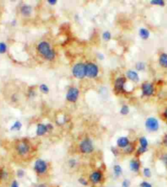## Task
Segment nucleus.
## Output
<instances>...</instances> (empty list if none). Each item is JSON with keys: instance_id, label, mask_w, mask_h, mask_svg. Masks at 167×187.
Wrapping results in <instances>:
<instances>
[{"instance_id": "f257e3e1", "label": "nucleus", "mask_w": 167, "mask_h": 187, "mask_svg": "<svg viewBox=\"0 0 167 187\" xmlns=\"http://www.w3.org/2000/svg\"><path fill=\"white\" fill-rule=\"evenodd\" d=\"M37 50L41 56L46 60H53L56 57V53L54 50L51 48V46L47 42H41L37 46Z\"/></svg>"}, {"instance_id": "f03ea898", "label": "nucleus", "mask_w": 167, "mask_h": 187, "mask_svg": "<svg viewBox=\"0 0 167 187\" xmlns=\"http://www.w3.org/2000/svg\"><path fill=\"white\" fill-rule=\"evenodd\" d=\"M47 168H48L47 163L42 159H38L34 163L33 169L36 172V173L38 174V175H42V174L46 173Z\"/></svg>"}, {"instance_id": "7ed1b4c3", "label": "nucleus", "mask_w": 167, "mask_h": 187, "mask_svg": "<svg viewBox=\"0 0 167 187\" xmlns=\"http://www.w3.org/2000/svg\"><path fill=\"white\" fill-rule=\"evenodd\" d=\"M79 149L83 154H90L93 152L94 145L92 141L90 138H85L84 140L81 142L79 145Z\"/></svg>"}, {"instance_id": "20e7f679", "label": "nucleus", "mask_w": 167, "mask_h": 187, "mask_svg": "<svg viewBox=\"0 0 167 187\" xmlns=\"http://www.w3.org/2000/svg\"><path fill=\"white\" fill-rule=\"evenodd\" d=\"M73 75L74 77L82 79L86 77V64L83 63H78L73 68Z\"/></svg>"}, {"instance_id": "39448f33", "label": "nucleus", "mask_w": 167, "mask_h": 187, "mask_svg": "<svg viewBox=\"0 0 167 187\" xmlns=\"http://www.w3.org/2000/svg\"><path fill=\"white\" fill-rule=\"evenodd\" d=\"M99 73L98 66L93 63H88L86 64V76L90 78H95Z\"/></svg>"}, {"instance_id": "423d86ee", "label": "nucleus", "mask_w": 167, "mask_h": 187, "mask_svg": "<svg viewBox=\"0 0 167 187\" xmlns=\"http://www.w3.org/2000/svg\"><path fill=\"white\" fill-rule=\"evenodd\" d=\"M145 127L150 132H156L159 129V122L154 117H149L145 121Z\"/></svg>"}, {"instance_id": "0eeeda50", "label": "nucleus", "mask_w": 167, "mask_h": 187, "mask_svg": "<svg viewBox=\"0 0 167 187\" xmlns=\"http://www.w3.org/2000/svg\"><path fill=\"white\" fill-rule=\"evenodd\" d=\"M16 152L17 153L21 156H26L27 154L29 153L30 151V147L29 145L25 142V141H21L20 143L16 145Z\"/></svg>"}, {"instance_id": "6e6552de", "label": "nucleus", "mask_w": 167, "mask_h": 187, "mask_svg": "<svg viewBox=\"0 0 167 187\" xmlns=\"http://www.w3.org/2000/svg\"><path fill=\"white\" fill-rule=\"evenodd\" d=\"M78 96H79V90L78 89L75 88V87H71L69 88V89L67 92L66 94V99L69 102H75L78 100Z\"/></svg>"}, {"instance_id": "1a4fd4ad", "label": "nucleus", "mask_w": 167, "mask_h": 187, "mask_svg": "<svg viewBox=\"0 0 167 187\" xmlns=\"http://www.w3.org/2000/svg\"><path fill=\"white\" fill-rule=\"evenodd\" d=\"M126 82V79L124 77H120L117 78L114 82V89L117 92H122L125 89V84Z\"/></svg>"}, {"instance_id": "9d476101", "label": "nucleus", "mask_w": 167, "mask_h": 187, "mask_svg": "<svg viewBox=\"0 0 167 187\" xmlns=\"http://www.w3.org/2000/svg\"><path fill=\"white\" fill-rule=\"evenodd\" d=\"M141 89H142V94L143 96H151L154 93V86L151 83H143Z\"/></svg>"}, {"instance_id": "9b49d317", "label": "nucleus", "mask_w": 167, "mask_h": 187, "mask_svg": "<svg viewBox=\"0 0 167 187\" xmlns=\"http://www.w3.org/2000/svg\"><path fill=\"white\" fill-rule=\"evenodd\" d=\"M102 179L103 174L100 171H95L90 175V180L93 184H99Z\"/></svg>"}, {"instance_id": "f8f14e48", "label": "nucleus", "mask_w": 167, "mask_h": 187, "mask_svg": "<svg viewBox=\"0 0 167 187\" xmlns=\"http://www.w3.org/2000/svg\"><path fill=\"white\" fill-rule=\"evenodd\" d=\"M117 145L120 148H126L130 145V140L127 137H121L117 141Z\"/></svg>"}, {"instance_id": "ddd939ff", "label": "nucleus", "mask_w": 167, "mask_h": 187, "mask_svg": "<svg viewBox=\"0 0 167 187\" xmlns=\"http://www.w3.org/2000/svg\"><path fill=\"white\" fill-rule=\"evenodd\" d=\"M130 169L134 172H139L140 169V162L138 160H131L130 161Z\"/></svg>"}, {"instance_id": "4468645a", "label": "nucleus", "mask_w": 167, "mask_h": 187, "mask_svg": "<svg viewBox=\"0 0 167 187\" xmlns=\"http://www.w3.org/2000/svg\"><path fill=\"white\" fill-rule=\"evenodd\" d=\"M47 132H48L47 125L38 124V126H37V130H36V134L38 136H43Z\"/></svg>"}, {"instance_id": "2eb2a0df", "label": "nucleus", "mask_w": 167, "mask_h": 187, "mask_svg": "<svg viewBox=\"0 0 167 187\" xmlns=\"http://www.w3.org/2000/svg\"><path fill=\"white\" fill-rule=\"evenodd\" d=\"M32 11H33V9H32L31 6L27 4L23 5L21 8H20V12H21V14H22L24 16H27V17L31 16Z\"/></svg>"}, {"instance_id": "dca6fc26", "label": "nucleus", "mask_w": 167, "mask_h": 187, "mask_svg": "<svg viewBox=\"0 0 167 187\" xmlns=\"http://www.w3.org/2000/svg\"><path fill=\"white\" fill-rule=\"evenodd\" d=\"M126 76L127 77L129 78L130 80L132 81H135V82H138L139 81V74L137 73L135 71H133V70H129V71H127Z\"/></svg>"}, {"instance_id": "f3484780", "label": "nucleus", "mask_w": 167, "mask_h": 187, "mask_svg": "<svg viewBox=\"0 0 167 187\" xmlns=\"http://www.w3.org/2000/svg\"><path fill=\"white\" fill-rule=\"evenodd\" d=\"M139 34L140 38H142V39H144V40L148 39V38H149V36H150L149 31H148L147 29H145V28H142V29H139Z\"/></svg>"}, {"instance_id": "a211bd4d", "label": "nucleus", "mask_w": 167, "mask_h": 187, "mask_svg": "<svg viewBox=\"0 0 167 187\" xmlns=\"http://www.w3.org/2000/svg\"><path fill=\"white\" fill-rule=\"evenodd\" d=\"M159 63L161 66L164 68H167V54L162 53L159 57Z\"/></svg>"}, {"instance_id": "6ab92c4d", "label": "nucleus", "mask_w": 167, "mask_h": 187, "mask_svg": "<svg viewBox=\"0 0 167 187\" xmlns=\"http://www.w3.org/2000/svg\"><path fill=\"white\" fill-rule=\"evenodd\" d=\"M113 174L116 177H121V175L122 174V167H121L120 165L118 164L114 165Z\"/></svg>"}, {"instance_id": "aec40b11", "label": "nucleus", "mask_w": 167, "mask_h": 187, "mask_svg": "<svg viewBox=\"0 0 167 187\" xmlns=\"http://www.w3.org/2000/svg\"><path fill=\"white\" fill-rule=\"evenodd\" d=\"M139 144H140V147H143V148H148V142L147 138L145 137H141L139 138Z\"/></svg>"}, {"instance_id": "412c9836", "label": "nucleus", "mask_w": 167, "mask_h": 187, "mask_svg": "<svg viewBox=\"0 0 167 187\" xmlns=\"http://www.w3.org/2000/svg\"><path fill=\"white\" fill-rule=\"evenodd\" d=\"M22 127V124L20 122V121H16V122L14 123V125L11 126V130H16V131H18V130H20Z\"/></svg>"}, {"instance_id": "4be33fe9", "label": "nucleus", "mask_w": 167, "mask_h": 187, "mask_svg": "<svg viewBox=\"0 0 167 187\" xmlns=\"http://www.w3.org/2000/svg\"><path fill=\"white\" fill-rule=\"evenodd\" d=\"M143 176L145 177H147V178H149L152 177V172L151 169H150L149 168H144L143 170Z\"/></svg>"}, {"instance_id": "5701e85b", "label": "nucleus", "mask_w": 167, "mask_h": 187, "mask_svg": "<svg viewBox=\"0 0 167 187\" xmlns=\"http://www.w3.org/2000/svg\"><path fill=\"white\" fill-rule=\"evenodd\" d=\"M129 111H130L129 107L126 106V105H124V106H122V108H121L120 113L122 114V115H123V116H126V115H127V114L129 113Z\"/></svg>"}, {"instance_id": "b1692460", "label": "nucleus", "mask_w": 167, "mask_h": 187, "mask_svg": "<svg viewBox=\"0 0 167 187\" xmlns=\"http://www.w3.org/2000/svg\"><path fill=\"white\" fill-rule=\"evenodd\" d=\"M39 89H40V91L43 94H47L49 92V87L47 86L46 84H42V85H40Z\"/></svg>"}, {"instance_id": "393cba45", "label": "nucleus", "mask_w": 167, "mask_h": 187, "mask_svg": "<svg viewBox=\"0 0 167 187\" xmlns=\"http://www.w3.org/2000/svg\"><path fill=\"white\" fill-rule=\"evenodd\" d=\"M150 3L152 5H158V6H164L165 5V1L163 0H151Z\"/></svg>"}, {"instance_id": "a878e982", "label": "nucleus", "mask_w": 167, "mask_h": 187, "mask_svg": "<svg viewBox=\"0 0 167 187\" xmlns=\"http://www.w3.org/2000/svg\"><path fill=\"white\" fill-rule=\"evenodd\" d=\"M8 177V173L4 169L0 170V180H5Z\"/></svg>"}, {"instance_id": "bb28decb", "label": "nucleus", "mask_w": 167, "mask_h": 187, "mask_svg": "<svg viewBox=\"0 0 167 187\" xmlns=\"http://www.w3.org/2000/svg\"><path fill=\"white\" fill-rule=\"evenodd\" d=\"M135 68L138 71H143L145 69V64L143 62H138L135 64Z\"/></svg>"}, {"instance_id": "cd10ccee", "label": "nucleus", "mask_w": 167, "mask_h": 187, "mask_svg": "<svg viewBox=\"0 0 167 187\" xmlns=\"http://www.w3.org/2000/svg\"><path fill=\"white\" fill-rule=\"evenodd\" d=\"M102 37H103V38H104V40L109 41V40H110V39H111V38H112L111 33H110V32H109V31L105 32V33L103 34Z\"/></svg>"}, {"instance_id": "c85d7f7f", "label": "nucleus", "mask_w": 167, "mask_h": 187, "mask_svg": "<svg viewBox=\"0 0 167 187\" xmlns=\"http://www.w3.org/2000/svg\"><path fill=\"white\" fill-rule=\"evenodd\" d=\"M148 151V148H143V147H139L137 149V152H136V155H137V156H139L140 155H142V154L145 153V152Z\"/></svg>"}, {"instance_id": "c756f323", "label": "nucleus", "mask_w": 167, "mask_h": 187, "mask_svg": "<svg viewBox=\"0 0 167 187\" xmlns=\"http://www.w3.org/2000/svg\"><path fill=\"white\" fill-rule=\"evenodd\" d=\"M134 150H135V147H134V146L131 145V143H130L129 146L125 148V152L126 154H131L132 152H134Z\"/></svg>"}, {"instance_id": "7c9ffc66", "label": "nucleus", "mask_w": 167, "mask_h": 187, "mask_svg": "<svg viewBox=\"0 0 167 187\" xmlns=\"http://www.w3.org/2000/svg\"><path fill=\"white\" fill-rule=\"evenodd\" d=\"M76 165H77V160H76L75 159H70V160H69V168H74L76 167Z\"/></svg>"}, {"instance_id": "2f4dec72", "label": "nucleus", "mask_w": 167, "mask_h": 187, "mask_svg": "<svg viewBox=\"0 0 167 187\" xmlns=\"http://www.w3.org/2000/svg\"><path fill=\"white\" fill-rule=\"evenodd\" d=\"M7 51V46L4 43H0V54H3Z\"/></svg>"}, {"instance_id": "473e14b6", "label": "nucleus", "mask_w": 167, "mask_h": 187, "mask_svg": "<svg viewBox=\"0 0 167 187\" xmlns=\"http://www.w3.org/2000/svg\"><path fill=\"white\" fill-rule=\"evenodd\" d=\"M161 160L162 161V163L165 164V167L167 168V153L163 154L162 156H161Z\"/></svg>"}, {"instance_id": "72a5a7b5", "label": "nucleus", "mask_w": 167, "mask_h": 187, "mask_svg": "<svg viewBox=\"0 0 167 187\" xmlns=\"http://www.w3.org/2000/svg\"><path fill=\"white\" fill-rule=\"evenodd\" d=\"M131 186V181L129 179H125L122 183V187H130Z\"/></svg>"}, {"instance_id": "f704fd0d", "label": "nucleus", "mask_w": 167, "mask_h": 187, "mask_svg": "<svg viewBox=\"0 0 167 187\" xmlns=\"http://www.w3.org/2000/svg\"><path fill=\"white\" fill-rule=\"evenodd\" d=\"M78 182L80 183L81 185H84V186H87L88 185V181L85 178H83V177H80V178L78 179Z\"/></svg>"}, {"instance_id": "c9c22d12", "label": "nucleus", "mask_w": 167, "mask_h": 187, "mask_svg": "<svg viewBox=\"0 0 167 187\" xmlns=\"http://www.w3.org/2000/svg\"><path fill=\"white\" fill-rule=\"evenodd\" d=\"M139 187H152V185L151 183L143 181H142V182L139 184Z\"/></svg>"}, {"instance_id": "e433bc0d", "label": "nucleus", "mask_w": 167, "mask_h": 187, "mask_svg": "<svg viewBox=\"0 0 167 187\" xmlns=\"http://www.w3.org/2000/svg\"><path fill=\"white\" fill-rule=\"evenodd\" d=\"M25 176V171L22 169H20L17 171V177L20 178H22L23 177Z\"/></svg>"}, {"instance_id": "4c0bfd02", "label": "nucleus", "mask_w": 167, "mask_h": 187, "mask_svg": "<svg viewBox=\"0 0 167 187\" xmlns=\"http://www.w3.org/2000/svg\"><path fill=\"white\" fill-rule=\"evenodd\" d=\"M111 151H112V152H113V154L114 155V156H118V155H119L118 149L115 148V147H111Z\"/></svg>"}, {"instance_id": "58836bf2", "label": "nucleus", "mask_w": 167, "mask_h": 187, "mask_svg": "<svg viewBox=\"0 0 167 187\" xmlns=\"http://www.w3.org/2000/svg\"><path fill=\"white\" fill-rule=\"evenodd\" d=\"M11 187H19V184H18L17 181L14 180L13 181H12V183H11Z\"/></svg>"}, {"instance_id": "ea45409f", "label": "nucleus", "mask_w": 167, "mask_h": 187, "mask_svg": "<svg viewBox=\"0 0 167 187\" xmlns=\"http://www.w3.org/2000/svg\"><path fill=\"white\" fill-rule=\"evenodd\" d=\"M163 144L165 145V147H167V134H165L164 138H163Z\"/></svg>"}, {"instance_id": "a19ab883", "label": "nucleus", "mask_w": 167, "mask_h": 187, "mask_svg": "<svg viewBox=\"0 0 167 187\" xmlns=\"http://www.w3.org/2000/svg\"><path fill=\"white\" fill-rule=\"evenodd\" d=\"M47 2H48V3H49V4L55 5L56 2H57V1H56V0H48Z\"/></svg>"}, {"instance_id": "79ce46f5", "label": "nucleus", "mask_w": 167, "mask_h": 187, "mask_svg": "<svg viewBox=\"0 0 167 187\" xmlns=\"http://www.w3.org/2000/svg\"><path fill=\"white\" fill-rule=\"evenodd\" d=\"M47 129H48V131H50L51 129H53V125H51V124H47Z\"/></svg>"}, {"instance_id": "37998d69", "label": "nucleus", "mask_w": 167, "mask_h": 187, "mask_svg": "<svg viewBox=\"0 0 167 187\" xmlns=\"http://www.w3.org/2000/svg\"><path fill=\"white\" fill-rule=\"evenodd\" d=\"M36 187H47V185L46 184H38Z\"/></svg>"}, {"instance_id": "c03bdc74", "label": "nucleus", "mask_w": 167, "mask_h": 187, "mask_svg": "<svg viewBox=\"0 0 167 187\" xmlns=\"http://www.w3.org/2000/svg\"><path fill=\"white\" fill-rule=\"evenodd\" d=\"M164 116H165V119H166V120H167V108H166V109H165V112H164Z\"/></svg>"}]
</instances>
